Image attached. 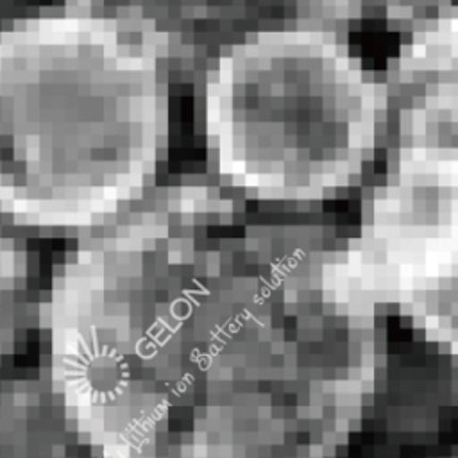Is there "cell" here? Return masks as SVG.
Listing matches in <instances>:
<instances>
[{
  "instance_id": "cell-3",
  "label": "cell",
  "mask_w": 458,
  "mask_h": 458,
  "mask_svg": "<svg viewBox=\"0 0 458 458\" xmlns=\"http://www.w3.org/2000/svg\"><path fill=\"white\" fill-rule=\"evenodd\" d=\"M102 14L134 27L152 25L157 16L193 14L200 0H88ZM208 2V0H206Z\"/></svg>"
},
{
  "instance_id": "cell-1",
  "label": "cell",
  "mask_w": 458,
  "mask_h": 458,
  "mask_svg": "<svg viewBox=\"0 0 458 458\" xmlns=\"http://www.w3.org/2000/svg\"><path fill=\"white\" fill-rule=\"evenodd\" d=\"M159 122L141 30L75 13L0 32V191L43 202L131 188L154 159Z\"/></svg>"
},
{
  "instance_id": "cell-2",
  "label": "cell",
  "mask_w": 458,
  "mask_h": 458,
  "mask_svg": "<svg viewBox=\"0 0 458 458\" xmlns=\"http://www.w3.org/2000/svg\"><path fill=\"white\" fill-rule=\"evenodd\" d=\"M218 75L211 116L234 181L284 197L324 195L360 168L372 129L361 73L336 45L265 36Z\"/></svg>"
},
{
  "instance_id": "cell-4",
  "label": "cell",
  "mask_w": 458,
  "mask_h": 458,
  "mask_svg": "<svg viewBox=\"0 0 458 458\" xmlns=\"http://www.w3.org/2000/svg\"><path fill=\"white\" fill-rule=\"evenodd\" d=\"M5 2H7V0H0V9H2V5H4Z\"/></svg>"
}]
</instances>
